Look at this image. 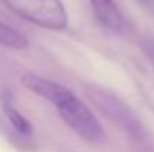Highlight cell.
<instances>
[{
  "mask_svg": "<svg viewBox=\"0 0 154 152\" xmlns=\"http://www.w3.org/2000/svg\"><path fill=\"white\" fill-rule=\"evenodd\" d=\"M20 18L47 28L63 30L67 25V13L61 0H0Z\"/></svg>",
  "mask_w": 154,
  "mask_h": 152,
  "instance_id": "obj_1",
  "label": "cell"
},
{
  "mask_svg": "<svg viewBox=\"0 0 154 152\" xmlns=\"http://www.w3.org/2000/svg\"><path fill=\"white\" fill-rule=\"evenodd\" d=\"M55 107L63 122L82 140L91 145H99L105 140V131L100 122L88 109V106L84 104L75 94Z\"/></svg>",
  "mask_w": 154,
  "mask_h": 152,
  "instance_id": "obj_2",
  "label": "cell"
},
{
  "mask_svg": "<svg viewBox=\"0 0 154 152\" xmlns=\"http://www.w3.org/2000/svg\"><path fill=\"white\" fill-rule=\"evenodd\" d=\"M85 93L90 97V100L96 104V107L106 115L109 121L120 125L129 134L135 136L142 131L141 124L138 122L135 115L130 112V109L112 93L103 90L100 87H96V85H87Z\"/></svg>",
  "mask_w": 154,
  "mask_h": 152,
  "instance_id": "obj_3",
  "label": "cell"
},
{
  "mask_svg": "<svg viewBox=\"0 0 154 152\" xmlns=\"http://www.w3.org/2000/svg\"><path fill=\"white\" fill-rule=\"evenodd\" d=\"M21 84L29 91L35 93L36 96L51 101L54 106L63 103L64 100H67L69 97L73 96V93L70 90H67L66 87L54 82L51 79L35 75V73H24L21 78Z\"/></svg>",
  "mask_w": 154,
  "mask_h": 152,
  "instance_id": "obj_4",
  "label": "cell"
},
{
  "mask_svg": "<svg viewBox=\"0 0 154 152\" xmlns=\"http://www.w3.org/2000/svg\"><path fill=\"white\" fill-rule=\"evenodd\" d=\"M90 6L96 19L103 27L112 31H123L126 27V19L115 4L114 0H90Z\"/></svg>",
  "mask_w": 154,
  "mask_h": 152,
  "instance_id": "obj_5",
  "label": "cell"
},
{
  "mask_svg": "<svg viewBox=\"0 0 154 152\" xmlns=\"http://www.w3.org/2000/svg\"><path fill=\"white\" fill-rule=\"evenodd\" d=\"M0 45L11 49H26L29 46V39L18 30L0 21Z\"/></svg>",
  "mask_w": 154,
  "mask_h": 152,
  "instance_id": "obj_6",
  "label": "cell"
},
{
  "mask_svg": "<svg viewBox=\"0 0 154 152\" xmlns=\"http://www.w3.org/2000/svg\"><path fill=\"white\" fill-rule=\"evenodd\" d=\"M3 112H5V115L8 116L9 122L14 125V128H15L18 133H21V134H30V133H32V125H30V122L17 110V107L12 104V101L9 100L8 96L3 97Z\"/></svg>",
  "mask_w": 154,
  "mask_h": 152,
  "instance_id": "obj_7",
  "label": "cell"
},
{
  "mask_svg": "<svg viewBox=\"0 0 154 152\" xmlns=\"http://www.w3.org/2000/svg\"><path fill=\"white\" fill-rule=\"evenodd\" d=\"M141 49L147 55V58L154 64V37H147L141 42Z\"/></svg>",
  "mask_w": 154,
  "mask_h": 152,
  "instance_id": "obj_8",
  "label": "cell"
}]
</instances>
